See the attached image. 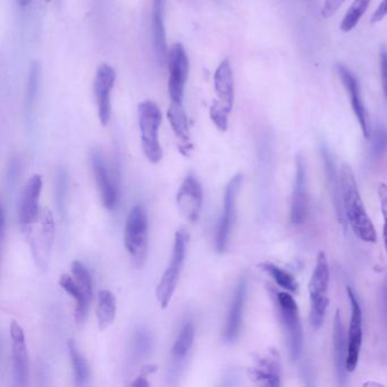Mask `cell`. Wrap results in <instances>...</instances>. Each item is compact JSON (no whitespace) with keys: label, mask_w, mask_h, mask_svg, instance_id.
Wrapping results in <instances>:
<instances>
[{"label":"cell","mask_w":387,"mask_h":387,"mask_svg":"<svg viewBox=\"0 0 387 387\" xmlns=\"http://www.w3.org/2000/svg\"><path fill=\"white\" fill-rule=\"evenodd\" d=\"M340 180L343 210L352 231L364 242L375 243L377 241V234L365 208L364 202L358 189L355 173L349 164L344 163L341 167Z\"/></svg>","instance_id":"1"},{"label":"cell","mask_w":387,"mask_h":387,"mask_svg":"<svg viewBox=\"0 0 387 387\" xmlns=\"http://www.w3.org/2000/svg\"><path fill=\"white\" fill-rule=\"evenodd\" d=\"M269 294L275 302L280 315L284 333L287 336V346L292 360H298L303 348V331L299 308L296 300L287 292H277L272 287H268Z\"/></svg>","instance_id":"2"},{"label":"cell","mask_w":387,"mask_h":387,"mask_svg":"<svg viewBox=\"0 0 387 387\" xmlns=\"http://www.w3.org/2000/svg\"><path fill=\"white\" fill-rule=\"evenodd\" d=\"M138 116L143 154L150 163H159L163 158L159 141V129L163 122L162 110L155 101L145 100L138 106Z\"/></svg>","instance_id":"3"},{"label":"cell","mask_w":387,"mask_h":387,"mask_svg":"<svg viewBox=\"0 0 387 387\" xmlns=\"http://www.w3.org/2000/svg\"><path fill=\"white\" fill-rule=\"evenodd\" d=\"M328 284H329V266L325 252L317 256L316 266L313 269L309 282L310 296V324L313 329H320L325 320L328 303Z\"/></svg>","instance_id":"4"},{"label":"cell","mask_w":387,"mask_h":387,"mask_svg":"<svg viewBox=\"0 0 387 387\" xmlns=\"http://www.w3.org/2000/svg\"><path fill=\"white\" fill-rule=\"evenodd\" d=\"M149 222L145 208L136 204L131 209L124 228L125 249L136 266L145 261L148 250Z\"/></svg>","instance_id":"5"},{"label":"cell","mask_w":387,"mask_h":387,"mask_svg":"<svg viewBox=\"0 0 387 387\" xmlns=\"http://www.w3.org/2000/svg\"><path fill=\"white\" fill-rule=\"evenodd\" d=\"M188 233L184 230H180L175 235L174 248L171 254V263L166 269L158 287L156 296L159 301L162 309H166L171 303L175 290L180 281L181 272L185 261L186 247H188Z\"/></svg>","instance_id":"6"},{"label":"cell","mask_w":387,"mask_h":387,"mask_svg":"<svg viewBox=\"0 0 387 387\" xmlns=\"http://www.w3.org/2000/svg\"><path fill=\"white\" fill-rule=\"evenodd\" d=\"M169 95L171 103L183 104L184 91L189 79L190 63L185 48L174 44L169 51Z\"/></svg>","instance_id":"7"},{"label":"cell","mask_w":387,"mask_h":387,"mask_svg":"<svg viewBox=\"0 0 387 387\" xmlns=\"http://www.w3.org/2000/svg\"><path fill=\"white\" fill-rule=\"evenodd\" d=\"M242 181V175L237 174L231 178L225 189L223 214L217 228L216 240H215L216 250L219 254L224 252L228 246V241L233 230L235 216H237L235 214H237V195L241 189Z\"/></svg>","instance_id":"8"},{"label":"cell","mask_w":387,"mask_h":387,"mask_svg":"<svg viewBox=\"0 0 387 387\" xmlns=\"http://www.w3.org/2000/svg\"><path fill=\"white\" fill-rule=\"evenodd\" d=\"M116 72L108 64L99 66L93 82L98 117L101 124L106 126L112 117V92L115 86Z\"/></svg>","instance_id":"9"},{"label":"cell","mask_w":387,"mask_h":387,"mask_svg":"<svg viewBox=\"0 0 387 387\" xmlns=\"http://www.w3.org/2000/svg\"><path fill=\"white\" fill-rule=\"evenodd\" d=\"M202 202H204V190L202 183L195 175L189 174L181 184L176 195L180 213L190 223H195L200 217Z\"/></svg>","instance_id":"10"},{"label":"cell","mask_w":387,"mask_h":387,"mask_svg":"<svg viewBox=\"0 0 387 387\" xmlns=\"http://www.w3.org/2000/svg\"><path fill=\"white\" fill-rule=\"evenodd\" d=\"M12 339L13 381L14 386L25 387L30 379V364L27 355V342L23 328L18 322H13L11 325Z\"/></svg>","instance_id":"11"},{"label":"cell","mask_w":387,"mask_h":387,"mask_svg":"<svg viewBox=\"0 0 387 387\" xmlns=\"http://www.w3.org/2000/svg\"><path fill=\"white\" fill-rule=\"evenodd\" d=\"M346 293L351 305V320H350L349 335H348V358L346 369L348 372H355L357 368L361 344H362V310L355 291L346 287Z\"/></svg>","instance_id":"12"},{"label":"cell","mask_w":387,"mask_h":387,"mask_svg":"<svg viewBox=\"0 0 387 387\" xmlns=\"http://www.w3.org/2000/svg\"><path fill=\"white\" fill-rule=\"evenodd\" d=\"M41 191V175H32L24 186L21 200H20V208H18V222L27 231L38 221L40 215L39 204H40Z\"/></svg>","instance_id":"13"},{"label":"cell","mask_w":387,"mask_h":387,"mask_svg":"<svg viewBox=\"0 0 387 387\" xmlns=\"http://www.w3.org/2000/svg\"><path fill=\"white\" fill-rule=\"evenodd\" d=\"M37 235H32L31 237V247L39 266L45 268L51 254L55 237V221L53 213L48 208L42 210L40 215V226L37 230Z\"/></svg>","instance_id":"14"},{"label":"cell","mask_w":387,"mask_h":387,"mask_svg":"<svg viewBox=\"0 0 387 387\" xmlns=\"http://www.w3.org/2000/svg\"><path fill=\"white\" fill-rule=\"evenodd\" d=\"M336 71L337 74H339L341 80H342L343 86H346V92L349 95L352 110H353L355 117H357L358 122L360 124L361 131H362L365 139H369V119H368V114H367L364 101H362V98H361L360 86H359V83H358L355 75L352 74L351 72L346 66L339 64L336 66Z\"/></svg>","instance_id":"15"},{"label":"cell","mask_w":387,"mask_h":387,"mask_svg":"<svg viewBox=\"0 0 387 387\" xmlns=\"http://www.w3.org/2000/svg\"><path fill=\"white\" fill-rule=\"evenodd\" d=\"M195 328L192 320H185L182 324L178 337L171 351V366L169 370V379H176L183 368L184 362L189 357L195 341Z\"/></svg>","instance_id":"16"},{"label":"cell","mask_w":387,"mask_h":387,"mask_svg":"<svg viewBox=\"0 0 387 387\" xmlns=\"http://www.w3.org/2000/svg\"><path fill=\"white\" fill-rule=\"evenodd\" d=\"M308 216L307 169L301 155L296 156V173L291 204V221L293 224L301 225Z\"/></svg>","instance_id":"17"},{"label":"cell","mask_w":387,"mask_h":387,"mask_svg":"<svg viewBox=\"0 0 387 387\" xmlns=\"http://www.w3.org/2000/svg\"><path fill=\"white\" fill-rule=\"evenodd\" d=\"M248 280L246 276L240 278L237 289L234 292L231 308L228 313V322L225 326L224 339L228 343H234L239 339L240 332L242 327L243 311L246 305Z\"/></svg>","instance_id":"18"},{"label":"cell","mask_w":387,"mask_h":387,"mask_svg":"<svg viewBox=\"0 0 387 387\" xmlns=\"http://www.w3.org/2000/svg\"><path fill=\"white\" fill-rule=\"evenodd\" d=\"M256 366L249 369V375L263 386H281V362L274 350L265 355L256 357Z\"/></svg>","instance_id":"19"},{"label":"cell","mask_w":387,"mask_h":387,"mask_svg":"<svg viewBox=\"0 0 387 387\" xmlns=\"http://www.w3.org/2000/svg\"><path fill=\"white\" fill-rule=\"evenodd\" d=\"M91 165L103 204L108 210L115 209L119 198L117 191L110 180L104 157L100 151L95 150L92 152Z\"/></svg>","instance_id":"20"},{"label":"cell","mask_w":387,"mask_h":387,"mask_svg":"<svg viewBox=\"0 0 387 387\" xmlns=\"http://www.w3.org/2000/svg\"><path fill=\"white\" fill-rule=\"evenodd\" d=\"M214 89L216 92V103L232 112L235 100V83L233 70L228 58L222 60L214 74Z\"/></svg>","instance_id":"21"},{"label":"cell","mask_w":387,"mask_h":387,"mask_svg":"<svg viewBox=\"0 0 387 387\" xmlns=\"http://www.w3.org/2000/svg\"><path fill=\"white\" fill-rule=\"evenodd\" d=\"M165 8L166 0H152L151 33H152L154 51L159 64L165 63L169 56L167 40H166Z\"/></svg>","instance_id":"22"},{"label":"cell","mask_w":387,"mask_h":387,"mask_svg":"<svg viewBox=\"0 0 387 387\" xmlns=\"http://www.w3.org/2000/svg\"><path fill=\"white\" fill-rule=\"evenodd\" d=\"M320 154H322V160H324L328 186L331 190L332 200H333L335 210H336L337 218H339V222L344 228H346V215H344V210H343L340 175L337 174L334 158L332 156L331 151L328 150L325 143L320 145Z\"/></svg>","instance_id":"23"},{"label":"cell","mask_w":387,"mask_h":387,"mask_svg":"<svg viewBox=\"0 0 387 387\" xmlns=\"http://www.w3.org/2000/svg\"><path fill=\"white\" fill-rule=\"evenodd\" d=\"M333 344H334L335 372L339 384L344 385L346 381V358H348V340H346L344 326L341 313L337 309L333 326Z\"/></svg>","instance_id":"24"},{"label":"cell","mask_w":387,"mask_h":387,"mask_svg":"<svg viewBox=\"0 0 387 387\" xmlns=\"http://www.w3.org/2000/svg\"><path fill=\"white\" fill-rule=\"evenodd\" d=\"M60 285L63 290L66 291L68 296L74 298L77 301V309H75V320L77 324H83L86 322L88 313H89L90 300L86 298V294L81 290L79 284L75 281L74 277L63 274L60 277Z\"/></svg>","instance_id":"25"},{"label":"cell","mask_w":387,"mask_h":387,"mask_svg":"<svg viewBox=\"0 0 387 387\" xmlns=\"http://www.w3.org/2000/svg\"><path fill=\"white\" fill-rule=\"evenodd\" d=\"M116 298L114 293L108 290H101L98 294L97 320L100 331L112 325L116 317Z\"/></svg>","instance_id":"26"},{"label":"cell","mask_w":387,"mask_h":387,"mask_svg":"<svg viewBox=\"0 0 387 387\" xmlns=\"http://www.w3.org/2000/svg\"><path fill=\"white\" fill-rule=\"evenodd\" d=\"M167 119H169L171 130L174 131L175 136H178L180 141L189 148V121H188V115H186L183 104L171 103L169 112H167Z\"/></svg>","instance_id":"27"},{"label":"cell","mask_w":387,"mask_h":387,"mask_svg":"<svg viewBox=\"0 0 387 387\" xmlns=\"http://www.w3.org/2000/svg\"><path fill=\"white\" fill-rule=\"evenodd\" d=\"M154 350V336L148 328L139 327L131 340L130 353L134 362L145 360Z\"/></svg>","instance_id":"28"},{"label":"cell","mask_w":387,"mask_h":387,"mask_svg":"<svg viewBox=\"0 0 387 387\" xmlns=\"http://www.w3.org/2000/svg\"><path fill=\"white\" fill-rule=\"evenodd\" d=\"M68 353L71 359L72 368L74 372V385L75 386H86L89 383L90 369L86 364L80 351L77 349V343L73 340L68 341L67 343Z\"/></svg>","instance_id":"29"},{"label":"cell","mask_w":387,"mask_h":387,"mask_svg":"<svg viewBox=\"0 0 387 387\" xmlns=\"http://www.w3.org/2000/svg\"><path fill=\"white\" fill-rule=\"evenodd\" d=\"M40 79H41V67L38 62H34L30 68V74L27 79V95H25V112L27 117L32 115L36 106L39 89H40Z\"/></svg>","instance_id":"30"},{"label":"cell","mask_w":387,"mask_h":387,"mask_svg":"<svg viewBox=\"0 0 387 387\" xmlns=\"http://www.w3.org/2000/svg\"><path fill=\"white\" fill-rule=\"evenodd\" d=\"M259 267L263 269V272L268 273L269 275L274 278V281L277 283V285H280L284 290L289 291L291 293L298 292V282H296L294 276L291 275L290 273L280 268L274 263H268V261L261 263Z\"/></svg>","instance_id":"31"},{"label":"cell","mask_w":387,"mask_h":387,"mask_svg":"<svg viewBox=\"0 0 387 387\" xmlns=\"http://www.w3.org/2000/svg\"><path fill=\"white\" fill-rule=\"evenodd\" d=\"M372 0H353L340 24L341 31L350 32L357 27L362 16L366 14Z\"/></svg>","instance_id":"32"},{"label":"cell","mask_w":387,"mask_h":387,"mask_svg":"<svg viewBox=\"0 0 387 387\" xmlns=\"http://www.w3.org/2000/svg\"><path fill=\"white\" fill-rule=\"evenodd\" d=\"M68 174L65 169H60L57 171L56 188H55V202H56L57 210L60 216L66 217L67 215L68 202Z\"/></svg>","instance_id":"33"},{"label":"cell","mask_w":387,"mask_h":387,"mask_svg":"<svg viewBox=\"0 0 387 387\" xmlns=\"http://www.w3.org/2000/svg\"><path fill=\"white\" fill-rule=\"evenodd\" d=\"M72 274L74 277L81 290L86 294V298L92 300V278L89 270L80 261H73L72 263Z\"/></svg>","instance_id":"34"},{"label":"cell","mask_w":387,"mask_h":387,"mask_svg":"<svg viewBox=\"0 0 387 387\" xmlns=\"http://www.w3.org/2000/svg\"><path fill=\"white\" fill-rule=\"evenodd\" d=\"M231 112L226 110L225 107L221 106L218 103L214 101L213 105L210 107L209 115L210 119L213 121L214 124L216 125L217 129L222 132L228 130V116Z\"/></svg>","instance_id":"35"},{"label":"cell","mask_w":387,"mask_h":387,"mask_svg":"<svg viewBox=\"0 0 387 387\" xmlns=\"http://www.w3.org/2000/svg\"><path fill=\"white\" fill-rule=\"evenodd\" d=\"M387 151V130L385 127L379 126L376 130L372 141V155L375 157L381 156Z\"/></svg>","instance_id":"36"},{"label":"cell","mask_w":387,"mask_h":387,"mask_svg":"<svg viewBox=\"0 0 387 387\" xmlns=\"http://www.w3.org/2000/svg\"><path fill=\"white\" fill-rule=\"evenodd\" d=\"M379 199L381 202V210L383 214V240H384L385 252L387 254V185L385 183H381L379 186Z\"/></svg>","instance_id":"37"},{"label":"cell","mask_w":387,"mask_h":387,"mask_svg":"<svg viewBox=\"0 0 387 387\" xmlns=\"http://www.w3.org/2000/svg\"><path fill=\"white\" fill-rule=\"evenodd\" d=\"M346 1V0H325V3H324L322 7L320 15H322V18H326V20L333 18Z\"/></svg>","instance_id":"38"},{"label":"cell","mask_w":387,"mask_h":387,"mask_svg":"<svg viewBox=\"0 0 387 387\" xmlns=\"http://www.w3.org/2000/svg\"><path fill=\"white\" fill-rule=\"evenodd\" d=\"M18 176H20V162L18 158H13L9 163L8 171H7L9 189H13L18 183Z\"/></svg>","instance_id":"39"},{"label":"cell","mask_w":387,"mask_h":387,"mask_svg":"<svg viewBox=\"0 0 387 387\" xmlns=\"http://www.w3.org/2000/svg\"><path fill=\"white\" fill-rule=\"evenodd\" d=\"M381 84H383V91H384L385 98L387 99V48L383 47L381 49Z\"/></svg>","instance_id":"40"},{"label":"cell","mask_w":387,"mask_h":387,"mask_svg":"<svg viewBox=\"0 0 387 387\" xmlns=\"http://www.w3.org/2000/svg\"><path fill=\"white\" fill-rule=\"evenodd\" d=\"M387 16V0H383L379 8L372 14V23H379Z\"/></svg>","instance_id":"41"},{"label":"cell","mask_w":387,"mask_h":387,"mask_svg":"<svg viewBox=\"0 0 387 387\" xmlns=\"http://www.w3.org/2000/svg\"><path fill=\"white\" fill-rule=\"evenodd\" d=\"M149 381H147V377H145V376L140 375L138 379H136V381L131 384V386L134 387H145L149 386Z\"/></svg>","instance_id":"42"},{"label":"cell","mask_w":387,"mask_h":387,"mask_svg":"<svg viewBox=\"0 0 387 387\" xmlns=\"http://www.w3.org/2000/svg\"><path fill=\"white\" fill-rule=\"evenodd\" d=\"M18 1L20 4V6L22 7H27L32 3V0H18Z\"/></svg>","instance_id":"43"}]
</instances>
